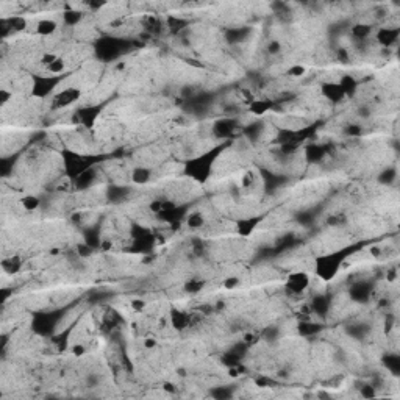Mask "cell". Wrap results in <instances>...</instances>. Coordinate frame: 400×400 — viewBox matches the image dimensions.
<instances>
[{"label":"cell","mask_w":400,"mask_h":400,"mask_svg":"<svg viewBox=\"0 0 400 400\" xmlns=\"http://www.w3.org/2000/svg\"><path fill=\"white\" fill-rule=\"evenodd\" d=\"M239 285V280L238 278H228V280H225L224 282V286L227 288V289H233V288H236Z\"/></svg>","instance_id":"cell-32"},{"label":"cell","mask_w":400,"mask_h":400,"mask_svg":"<svg viewBox=\"0 0 400 400\" xmlns=\"http://www.w3.org/2000/svg\"><path fill=\"white\" fill-rule=\"evenodd\" d=\"M264 214H253V216H247V217H241V219H238L236 221V235L238 236H241L243 239L252 236L256 228L259 227V224H261L264 221Z\"/></svg>","instance_id":"cell-9"},{"label":"cell","mask_w":400,"mask_h":400,"mask_svg":"<svg viewBox=\"0 0 400 400\" xmlns=\"http://www.w3.org/2000/svg\"><path fill=\"white\" fill-rule=\"evenodd\" d=\"M269 52H271V53H277V52H280V43H278V41L272 43L271 47H269Z\"/></svg>","instance_id":"cell-34"},{"label":"cell","mask_w":400,"mask_h":400,"mask_svg":"<svg viewBox=\"0 0 400 400\" xmlns=\"http://www.w3.org/2000/svg\"><path fill=\"white\" fill-rule=\"evenodd\" d=\"M74 353L75 355H83L85 353V347L83 346H74Z\"/></svg>","instance_id":"cell-35"},{"label":"cell","mask_w":400,"mask_h":400,"mask_svg":"<svg viewBox=\"0 0 400 400\" xmlns=\"http://www.w3.org/2000/svg\"><path fill=\"white\" fill-rule=\"evenodd\" d=\"M230 144H231V139H227V141H219L217 144L205 149L204 152H200V153L188 158L183 163V174L200 186L207 185L214 174V168H216L217 159L221 158L222 153L230 147Z\"/></svg>","instance_id":"cell-1"},{"label":"cell","mask_w":400,"mask_h":400,"mask_svg":"<svg viewBox=\"0 0 400 400\" xmlns=\"http://www.w3.org/2000/svg\"><path fill=\"white\" fill-rule=\"evenodd\" d=\"M156 344H158V343H156L155 338H146V339H144V347H146V349H155Z\"/></svg>","instance_id":"cell-33"},{"label":"cell","mask_w":400,"mask_h":400,"mask_svg":"<svg viewBox=\"0 0 400 400\" xmlns=\"http://www.w3.org/2000/svg\"><path fill=\"white\" fill-rule=\"evenodd\" d=\"M395 174H397L395 169H391V168H389V169H386V171L382 172V175L378 177V180H380L382 183H385V185H389V183H392L394 180H395V177H397Z\"/></svg>","instance_id":"cell-28"},{"label":"cell","mask_w":400,"mask_h":400,"mask_svg":"<svg viewBox=\"0 0 400 400\" xmlns=\"http://www.w3.org/2000/svg\"><path fill=\"white\" fill-rule=\"evenodd\" d=\"M72 75V71H68L64 74H33L30 78V97L38 100L52 98L66 80Z\"/></svg>","instance_id":"cell-3"},{"label":"cell","mask_w":400,"mask_h":400,"mask_svg":"<svg viewBox=\"0 0 400 400\" xmlns=\"http://www.w3.org/2000/svg\"><path fill=\"white\" fill-rule=\"evenodd\" d=\"M358 292V295H355L356 300H359V302H363V300H366L369 295H371V286L364 282H359L356 285H353L352 288V294Z\"/></svg>","instance_id":"cell-25"},{"label":"cell","mask_w":400,"mask_h":400,"mask_svg":"<svg viewBox=\"0 0 400 400\" xmlns=\"http://www.w3.org/2000/svg\"><path fill=\"white\" fill-rule=\"evenodd\" d=\"M143 307H146V304L141 302V300H139V302H133V308H135V310H139V308H143Z\"/></svg>","instance_id":"cell-36"},{"label":"cell","mask_w":400,"mask_h":400,"mask_svg":"<svg viewBox=\"0 0 400 400\" xmlns=\"http://www.w3.org/2000/svg\"><path fill=\"white\" fill-rule=\"evenodd\" d=\"M104 104H91L83 108H78L74 113V122L78 127H83L86 130H94L100 114L104 111Z\"/></svg>","instance_id":"cell-5"},{"label":"cell","mask_w":400,"mask_h":400,"mask_svg":"<svg viewBox=\"0 0 400 400\" xmlns=\"http://www.w3.org/2000/svg\"><path fill=\"white\" fill-rule=\"evenodd\" d=\"M327 150L325 146H319V144H313L307 149V159L310 163H316L319 159H322L325 156Z\"/></svg>","instance_id":"cell-23"},{"label":"cell","mask_w":400,"mask_h":400,"mask_svg":"<svg viewBox=\"0 0 400 400\" xmlns=\"http://www.w3.org/2000/svg\"><path fill=\"white\" fill-rule=\"evenodd\" d=\"M289 75L291 77H302L305 72H307V69L304 68V66H300V64H295V66H292V68H289Z\"/></svg>","instance_id":"cell-31"},{"label":"cell","mask_w":400,"mask_h":400,"mask_svg":"<svg viewBox=\"0 0 400 400\" xmlns=\"http://www.w3.org/2000/svg\"><path fill=\"white\" fill-rule=\"evenodd\" d=\"M311 286V275L305 271H292L285 280V289L291 295H302Z\"/></svg>","instance_id":"cell-6"},{"label":"cell","mask_w":400,"mask_h":400,"mask_svg":"<svg viewBox=\"0 0 400 400\" xmlns=\"http://www.w3.org/2000/svg\"><path fill=\"white\" fill-rule=\"evenodd\" d=\"M2 269L7 274H17L19 271L22 269V258L17 255H11L2 259Z\"/></svg>","instance_id":"cell-19"},{"label":"cell","mask_w":400,"mask_h":400,"mask_svg":"<svg viewBox=\"0 0 400 400\" xmlns=\"http://www.w3.org/2000/svg\"><path fill=\"white\" fill-rule=\"evenodd\" d=\"M46 72H49V74H55V75H58V74H64V72H68V69H66V61H64V58L59 55L55 61L50 64V66H47L46 68Z\"/></svg>","instance_id":"cell-26"},{"label":"cell","mask_w":400,"mask_h":400,"mask_svg":"<svg viewBox=\"0 0 400 400\" xmlns=\"http://www.w3.org/2000/svg\"><path fill=\"white\" fill-rule=\"evenodd\" d=\"M128 194H130V188H125V186H110L107 191V197L113 204L122 202V200L128 197Z\"/></svg>","instance_id":"cell-20"},{"label":"cell","mask_w":400,"mask_h":400,"mask_svg":"<svg viewBox=\"0 0 400 400\" xmlns=\"http://www.w3.org/2000/svg\"><path fill=\"white\" fill-rule=\"evenodd\" d=\"M125 50V43L119 38H102L97 43L95 52L102 59H114L122 55Z\"/></svg>","instance_id":"cell-8"},{"label":"cell","mask_w":400,"mask_h":400,"mask_svg":"<svg viewBox=\"0 0 400 400\" xmlns=\"http://www.w3.org/2000/svg\"><path fill=\"white\" fill-rule=\"evenodd\" d=\"M400 38V27H380L375 33V39L380 46L392 47Z\"/></svg>","instance_id":"cell-11"},{"label":"cell","mask_w":400,"mask_h":400,"mask_svg":"<svg viewBox=\"0 0 400 400\" xmlns=\"http://www.w3.org/2000/svg\"><path fill=\"white\" fill-rule=\"evenodd\" d=\"M185 219H186V224H188L189 228H200V227H202V225L205 224V217H204V214H202V213H198V211H192V213L186 214Z\"/></svg>","instance_id":"cell-24"},{"label":"cell","mask_w":400,"mask_h":400,"mask_svg":"<svg viewBox=\"0 0 400 400\" xmlns=\"http://www.w3.org/2000/svg\"><path fill=\"white\" fill-rule=\"evenodd\" d=\"M238 128V122L231 117H225V119H221V121H217L213 127V131L214 135L217 136V139H221V141H227V139H231L233 133L236 131Z\"/></svg>","instance_id":"cell-12"},{"label":"cell","mask_w":400,"mask_h":400,"mask_svg":"<svg viewBox=\"0 0 400 400\" xmlns=\"http://www.w3.org/2000/svg\"><path fill=\"white\" fill-rule=\"evenodd\" d=\"M152 174H153L152 169L147 166H136L131 171V182L138 186H144L152 180V177H153Z\"/></svg>","instance_id":"cell-15"},{"label":"cell","mask_w":400,"mask_h":400,"mask_svg":"<svg viewBox=\"0 0 400 400\" xmlns=\"http://www.w3.org/2000/svg\"><path fill=\"white\" fill-rule=\"evenodd\" d=\"M61 19H63V22L66 25H69V27L78 25L80 22H82V19H83V11L75 10V8H68V10L63 11Z\"/></svg>","instance_id":"cell-21"},{"label":"cell","mask_w":400,"mask_h":400,"mask_svg":"<svg viewBox=\"0 0 400 400\" xmlns=\"http://www.w3.org/2000/svg\"><path fill=\"white\" fill-rule=\"evenodd\" d=\"M361 244H346L317 255L313 261V274L324 283H330L346 266V261L358 252Z\"/></svg>","instance_id":"cell-2"},{"label":"cell","mask_w":400,"mask_h":400,"mask_svg":"<svg viewBox=\"0 0 400 400\" xmlns=\"http://www.w3.org/2000/svg\"><path fill=\"white\" fill-rule=\"evenodd\" d=\"M58 30V22L55 19H41V21H38L36 24V35L41 36V38H49V36H53Z\"/></svg>","instance_id":"cell-16"},{"label":"cell","mask_w":400,"mask_h":400,"mask_svg":"<svg viewBox=\"0 0 400 400\" xmlns=\"http://www.w3.org/2000/svg\"><path fill=\"white\" fill-rule=\"evenodd\" d=\"M58 56H59V55H58V53H55V52H46V53L41 56V64H43V68L46 69L47 66H50V64L55 61V59H56Z\"/></svg>","instance_id":"cell-29"},{"label":"cell","mask_w":400,"mask_h":400,"mask_svg":"<svg viewBox=\"0 0 400 400\" xmlns=\"http://www.w3.org/2000/svg\"><path fill=\"white\" fill-rule=\"evenodd\" d=\"M321 94L330 104H341L346 98V94L343 92L338 82H324L321 85Z\"/></svg>","instance_id":"cell-13"},{"label":"cell","mask_w":400,"mask_h":400,"mask_svg":"<svg viewBox=\"0 0 400 400\" xmlns=\"http://www.w3.org/2000/svg\"><path fill=\"white\" fill-rule=\"evenodd\" d=\"M19 204H21V207L28 211V213H35L36 210H39V207H41V198H39V195L36 194H24L21 198H19Z\"/></svg>","instance_id":"cell-18"},{"label":"cell","mask_w":400,"mask_h":400,"mask_svg":"<svg viewBox=\"0 0 400 400\" xmlns=\"http://www.w3.org/2000/svg\"><path fill=\"white\" fill-rule=\"evenodd\" d=\"M372 33V27L371 25H366V24H358L352 28V35L358 39H363V38H368L369 35Z\"/></svg>","instance_id":"cell-27"},{"label":"cell","mask_w":400,"mask_h":400,"mask_svg":"<svg viewBox=\"0 0 400 400\" xmlns=\"http://www.w3.org/2000/svg\"><path fill=\"white\" fill-rule=\"evenodd\" d=\"M59 316H61V314H56V311L38 314L36 321L33 322V328L36 330V333L49 335V333H52L53 328L56 327Z\"/></svg>","instance_id":"cell-10"},{"label":"cell","mask_w":400,"mask_h":400,"mask_svg":"<svg viewBox=\"0 0 400 400\" xmlns=\"http://www.w3.org/2000/svg\"><path fill=\"white\" fill-rule=\"evenodd\" d=\"M274 107H275V104L272 102V100H268V98H264V100L263 98H252L249 102V110L253 114H256V116L269 113Z\"/></svg>","instance_id":"cell-17"},{"label":"cell","mask_w":400,"mask_h":400,"mask_svg":"<svg viewBox=\"0 0 400 400\" xmlns=\"http://www.w3.org/2000/svg\"><path fill=\"white\" fill-rule=\"evenodd\" d=\"M83 95V91L77 86H64L52 97V108L53 110H64L77 104Z\"/></svg>","instance_id":"cell-7"},{"label":"cell","mask_w":400,"mask_h":400,"mask_svg":"<svg viewBox=\"0 0 400 400\" xmlns=\"http://www.w3.org/2000/svg\"><path fill=\"white\" fill-rule=\"evenodd\" d=\"M336 82H338L339 86H341L343 92L346 94V98L353 97V95L356 94V91H358V86H359L358 80H356L352 74H344V75H341V77L336 80Z\"/></svg>","instance_id":"cell-14"},{"label":"cell","mask_w":400,"mask_h":400,"mask_svg":"<svg viewBox=\"0 0 400 400\" xmlns=\"http://www.w3.org/2000/svg\"><path fill=\"white\" fill-rule=\"evenodd\" d=\"M171 324L174 325V328L177 330H183L185 327H188L189 324V317L185 311L180 310H172L171 311Z\"/></svg>","instance_id":"cell-22"},{"label":"cell","mask_w":400,"mask_h":400,"mask_svg":"<svg viewBox=\"0 0 400 400\" xmlns=\"http://www.w3.org/2000/svg\"><path fill=\"white\" fill-rule=\"evenodd\" d=\"M61 158H63L64 174L72 183H75L85 172L94 169V166L100 161V156L83 155V153H78L72 149L61 150Z\"/></svg>","instance_id":"cell-4"},{"label":"cell","mask_w":400,"mask_h":400,"mask_svg":"<svg viewBox=\"0 0 400 400\" xmlns=\"http://www.w3.org/2000/svg\"><path fill=\"white\" fill-rule=\"evenodd\" d=\"M11 98H13V92H11V91H8L7 88L0 89V105L5 107Z\"/></svg>","instance_id":"cell-30"}]
</instances>
